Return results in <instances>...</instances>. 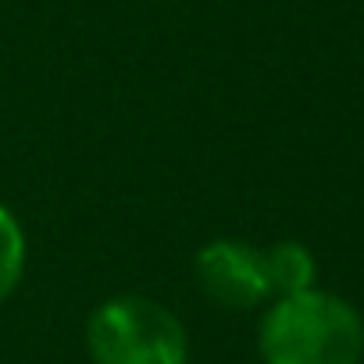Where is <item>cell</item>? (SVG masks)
Returning <instances> with one entry per match:
<instances>
[{
  "label": "cell",
  "mask_w": 364,
  "mask_h": 364,
  "mask_svg": "<svg viewBox=\"0 0 364 364\" xmlns=\"http://www.w3.org/2000/svg\"><path fill=\"white\" fill-rule=\"evenodd\" d=\"M257 350L264 364H360L364 321L343 296L304 289L268 307Z\"/></svg>",
  "instance_id": "obj_1"
},
{
  "label": "cell",
  "mask_w": 364,
  "mask_h": 364,
  "mask_svg": "<svg viewBox=\"0 0 364 364\" xmlns=\"http://www.w3.org/2000/svg\"><path fill=\"white\" fill-rule=\"evenodd\" d=\"M93 364H186L190 336L178 314L150 296H111L86 321Z\"/></svg>",
  "instance_id": "obj_2"
},
{
  "label": "cell",
  "mask_w": 364,
  "mask_h": 364,
  "mask_svg": "<svg viewBox=\"0 0 364 364\" xmlns=\"http://www.w3.org/2000/svg\"><path fill=\"white\" fill-rule=\"evenodd\" d=\"M193 268H197L200 289H204L218 307L250 311V307H257V304H264V300L272 296L264 250H257V247H250V243L215 240V243L200 247Z\"/></svg>",
  "instance_id": "obj_3"
},
{
  "label": "cell",
  "mask_w": 364,
  "mask_h": 364,
  "mask_svg": "<svg viewBox=\"0 0 364 364\" xmlns=\"http://www.w3.org/2000/svg\"><path fill=\"white\" fill-rule=\"evenodd\" d=\"M264 264H268V282H272L275 296H293V293L314 289L318 264L304 243H293V240L275 243L272 250H264Z\"/></svg>",
  "instance_id": "obj_4"
},
{
  "label": "cell",
  "mask_w": 364,
  "mask_h": 364,
  "mask_svg": "<svg viewBox=\"0 0 364 364\" xmlns=\"http://www.w3.org/2000/svg\"><path fill=\"white\" fill-rule=\"evenodd\" d=\"M26 275V232L18 218L0 204V304H4Z\"/></svg>",
  "instance_id": "obj_5"
}]
</instances>
